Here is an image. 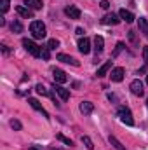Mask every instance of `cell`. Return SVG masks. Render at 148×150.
Segmentation results:
<instances>
[{
	"label": "cell",
	"mask_w": 148,
	"mask_h": 150,
	"mask_svg": "<svg viewBox=\"0 0 148 150\" xmlns=\"http://www.w3.org/2000/svg\"><path fill=\"white\" fill-rule=\"evenodd\" d=\"M30 32H32V35L35 38H44L45 37V25L42 21H32Z\"/></svg>",
	"instance_id": "1"
},
{
	"label": "cell",
	"mask_w": 148,
	"mask_h": 150,
	"mask_svg": "<svg viewBox=\"0 0 148 150\" xmlns=\"http://www.w3.org/2000/svg\"><path fill=\"white\" fill-rule=\"evenodd\" d=\"M118 117H120V120H122L124 124H127V126H132V124H134L132 113H131L129 108H125V107H120V108H118Z\"/></svg>",
	"instance_id": "2"
},
{
	"label": "cell",
	"mask_w": 148,
	"mask_h": 150,
	"mask_svg": "<svg viewBox=\"0 0 148 150\" xmlns=\"http://www.w3.org/2000/svg\"><path fill=\"white\" fill-rule=\"evenodd\" d=\"M23 45H25V49H26V51H28L32 56H35V58H38V56H40V47H38L33 40L23 38Z\"/></svg>",
	"instance_id": "3"
},
{
	"label": "cell",
	"mask_w": 148,
	"mask_h": 150,
	"mask_svg": "<svg viewBox=\"0 0 148 150\" xmlns=\"http://www.w3.org/2000/svg\"><path fill=\"white\" fill-rule=\"evenodd\" d=\"M129 87H131V93H132V94H136V96H143V93H145V89H143V82H141V80H138V79H136V80H132Z\"/></svg>",
	"instance_id": "4"
},
{
	"label": "cell",
	"mask_w": 148,
	"mask_h": 150,
	"mask_svg": "<svg viewBox=\"0 0 148 150\" xmlns=\"http://www.w3.org/2000/svg\"><path fill=\"white\" fill-rule=\"evenodd\" d=\"M52 77H54V84H65V82L68 80L66 74H65L63 70H59V68H54V70H52Z\"/></svg>",
	"instance_id": "5"
},
{
	"label": "cell",
	"mask_w": 148,
	"mask_h": 150,
	"mask_svg": "<svg viewBox=\"0 0 148 150\" xmlns=\"http://www.w3.org/2000/svg\"><path fill=\"white\" fill-rule=\"evenodd\" d=\"M118 18H120V16H117V14H113V12H111V14H105L103 19H101V23H103V25H118V23H120Z\"/></svg>",
	"instance_id": "6"
},
{
	"label": "cell",
	"mask_w": 148,
	"mask_h": 150,
	"mask_svg": "<svg viewBox=\"0 0 148 150\" xmlns=\"http://www.w3.org/2000/svg\"><path fill=\"white\" fill-rule=\"evenodd\" d=\"M78 51L82 52V54H87L89 51H91V42H89V38H80L78 40Z\"/></svg>",
	"instance_id": "7"
},
{
	"label": "cell",
	"mask_w": 148,
	"mask_h": 150,
	"mask_svg": "<svg viewBox=\"0 0 148 150\" xmlns=\"http://www.w3.org/2000/svg\"><path fill=\"white\" fill-rule=\"evenodd\" d=\"M54 91L59 94V98H61L63 101H66V100L70 98V91H68V89H65V87H61L59 84H54Z\"/></svg>",
	"instance_id": "8"
},
{
	"label": "cell",
	"mask_w": 148,
	"mask_h": 150,
	"mask_svg": "<svg viewBox=\"0 0 148 150\" xmlns=\"http://www.w3.org/2000/svg\"><path fill=\"white\" fill-rule=\"evenodd\" d=\"M110 79L113 80V82H120L122 79H124V68H113L111 70V74H110Z\"/></svg>",
	"instance_id": "9"
},
{
	"label": "cell",
	"mask_w": 148,
	"mask_h": 150,
	"mask_svg": "<svg viewBox=\"0 0 148 150\" xmlns=\"http://www.w3.org/2000/svg\"><path fill=\"white\" fill-rule=\"evenodd\" d=\"M103 49H105V40H103V37L96 35L94 37V51H96V54H101Z\"/></svg>",
	"instance_id": "10"
},
{
	"label": "cell",
	"mask_w": 148,
	"mask_h": 150,
	"mask_svg": "<svg viewBox=\"0 0 148 150\" xmlns=\"http://www.w3.org/2000/svg\"><path fill=\"white\" fill-rule=\"evenodd\" d=\"M58 61H63V63H68V65H73V67H78V61L72 58V56H68V54H58Z\"/></svg>",
	"instance_id": "11"
},
{
	"label": "cell",
	"mask_w": 148,
	"mask_h": 150,
	"mask_svg": "<svg viewBox=\"0 0 148 150\" xmlns=\"http://www.w3.org/2000/svg\"><path fill=\"white\" fill-rule=\"evenodd\" d=\"M16 11H18V14H19L21 18H33V12H32V9H30V7L18 5V7H16Z\"/></svg>",
	"instance_id": "12"
},
{
	"label": "cell",
	"mask_w": 148,
	"mask_h": 150,
	"mask_svg": "<svg viewBox=\"0 0 148 150\" xmlns=\"http://www.w3.org/2000/svg\"><path fill=\"white\" fill-rule=\"evenodd\" d=\"M118 16H120V19H124L125 23H132V21L136 19V18H134V14H132L131 11H125V9H120Z\"/></svg>",
	"instance_id": "13"
},
{
	"label": "cell",
	"mask_w": 148,
	"mask_h": 150,
	"mask_svg": "<svg viewBox=\"0 0 148 150\" xmlns=\"http://www.w3.org/2000/svg\"><path fill=\"white\" fill-rule=\"evenodd\" d=\"M65 12H66V16H70L72 19H78V18H80V11H78L75 5H68V7L65 9Z\"/></svg>",
	"instance_id": "14"
},
{
	"label": "cell",
	"mask_w": 148,
	"mask_h": 150,
	"mask_svg": "<svg viewBox=\"0 0 148 150\" xmlns=\"http://www.w3.org/2000/svg\"><path fill=\"white\" fill-rule=\"evenodd\" d=\"M28 103H30V105H32L35 110H38V112L44 113V117H45V119H49V113H47L45 110H44V108H42V105L38 103V100H35V98H28Z\"/></svg>",
	"instance_id": "15"
},
{
	"label": "cell",
	"mask_w": 148,
	"mask_h": 150,
	"mask_svg": "<svg viewBox=\"0 0 148 150\" xmlns=\"http://www.w3.org/2000/svg\"><path fill=\"white\" fill-rule=\"evenodd\" d=\"M92 110H94V105H92L91 101H82V103H80V112L84 113V115L92 113Z\"/></svg>",
	"instance_id": "16"
},
{
	"label": "cell",
	"mask_w": 148,
	"mask_h": 150,
	"mask_svg": "<svg viewBox=\"0 0 148 150\" xmlns=\"http://www.w3.org/2000/svg\"><path fill=\"white\" fill-rule=\"evenodd\" d=\"M35 91H37L38 94H42V96H49V98H52V100L56 101V96H54L51 91H47V89H45L42 84H37V86H35Z\"/></svg>",
	"instance_id": "17"
},
{
	"label": "cell",
	"mask_w": 148,
	"mask_h": 150,
	"mask_svg": "<svg viewBox=\"0 0 148 150\" xmlns=\"http://www.w3.org/2000/svg\"><path fill=\"white\" fill-rule=\"evenodd\" d=\"M138 25H140L141 33H145V37H148V19L147 18H140L138 19Z\"/></svg>",
	"instance_id": "18"
},
{
	"label": "cell",
	"mask_w": 148,
	"mask_h": 150,
	"mask_svg": "<svg viewBox=\"0 0 148 150\" xmlns=\"http://www.w3.org/2000/svg\"><path fill=\"white\" fill-rule=\"evenodd\" d=\"M25 4L30 7V9H33V11H38V9H42V0H25Z\"/></svg>",
	"instance_id": "19"
},
{
	"label": "cell",
	"mask_w": 148,
	"mask_h": 150,
	"mask_svg": "<svg viewBox=\"0 0 148 150\" xmlns=\"http://www.w3.org/2000/svg\"><path fill=\"white\" fill-rule=\"evenodd\" d=\"M110 67H111V61H106V63H105L101 68H98V74H96V75H98V77H103V75H106V72L110 70Z\"/></svg>",
	"instance_id": "20"
},
{
	"label": "cell",
	"mask_w": 148,
	"mask_h": 150,
	"mask_svg": "<svg viewBox=\"0 0 148 150\" xmlns=\"http://www.w3.org/2000/svg\"><path fill=\"white\" fill-rule=\"evenodd\" d=\"M11 30H12V32H16V33H21V32H23V25H21L19 21H12Z\"/></svg>",
	"instance_id": "21"
},
{
	"label": "cell",
	"mask_w": 148,
	"mask_h": 150,
	"mask_svg": "<svg viewBox=\"0 0 148 150\" xmlns=\"http://www.w3.org/2000/svg\"><path fill=\"white\" fill-rule=\"evenodd\" d=\"M110 143H111V145H113V147H115L117 150H125L124 147H122V143H120V142H118L115 136H110Z\"/></svg>",
	"instance_id": "22"
},
{
	"label": "cell",
	"mask_w": 148,
	"mask_h": 150,
	"mask_svg": "<svg viewBox=\"0 0 148 150\" xmlns=\"http://www.w3.org/2000/svg\"><path fill=\"white\" fill-rule=\"evenodd\" d=\"M82 142H84V145H85V147H87L89 150L94 149V145H92V140H91L89 136H82Z\"/></svg>",
	"instance_id": "23"
},
{
	"label": "cell",
	"mask_w": 148,
	"mask_h": 150,
	"mask_svg": "<svg viewBox=\"0 0 148 150\" xmlns=\"http://www.w3.org/2000/svg\"><path fill=\"white\" fill-rule=\"evenodd\" d=\"M58 45H59V40H56V38H51V40H49V44H47V47H49V49H56Z\"/></svg>",
	"instance_id": "24"
},
{
	"label": "cell",
	"mask_w": 148,
	"mask_h": 150,
	"mask_svg": "<svg viewBox=\"0 0 148 150\" xmlns=\"http://www.w3.org/2000/svg\"><path fill=\"white\" fill-rule=\"evenodd\" d=\"M40 56L44 59H49V47H40Z\"/></svg>",
	"instance_id": "25"
},
{
	"label": "cell",
	"mask_w": 148,
	"mask_h": 150,
	"mask_svg": "<svg viewBox=\"0 0 148 150\" xmlns=\"http://www.w3.org/2000/svg\"><path fill=\"white\" fill-rule=\"evenodd\" d=\"M58 140H61L65 145H70V147L73 145V143H72V140H68V138H66V136H63V134H58Z\"/></svg>",
	"instance_id": "26"
},
{
	"label": "cell",
	"mask_w": 148,
	"mask_h": 150,
	"mask_svg": "<svg viewBox=\"0 0 148 150\" xmlns=\"http://www.w3.org/2000/svg\"><path fill=\"white\" fill-rule=\"evenodd\" d=\"M122 49H124V44H122V42H118V44H117V47H115V52H113V58H115V56H118V52H120Z\"/></svg>",
	"instance_id": "27"
},
{
	"label": "cell",
	"mask_w": 148,
	"mask_h": 150,
	"mask_svg": "<svg viewBox=\"0 0 148 150\" xmlns=\"http://www.w3.org/2000/svg\"><path fill=\"white\" fill-rule=\"evenodd\" d=\"M11 126H12V129H21V122L19 120H11Z\"/></svg>",
	"instance_id": "28"
},
{
	"label": "cell",
	"mask_w": 148,
	"mask_h": 150,
	"mask_svg": "<svg viewBox=\"0 0 148 150\" xmlns=\"http://www.w3.org/2000/svg\"><path fill=\"white\" fill-rule=\"evenodd\" d=\"M2 12H7L9 11V0H2Z\"/></svg>",
	"instance_id": "29"
},
{
	"label": "cell",
	"mask_w": 148,
	"mask_h": 150,
	"mask_svg": "<svg viewBox=\"0 0 148 150\" xmlns=\"http://www.w3.org/2000/svg\"><path fill=\"white\" fill-rule=\"evenodd\" d=\"M143 59H145V65H148V45L143 47Z\"/></svg>",
	"instance_id": "30"
},
{
	"label": "cell",
	"mask_w": 148,
	"mask_h": 150,
	"mask_svg": "<svg viewBox=\"0 0 148 150\" xmlns=\"http://www.w3.org/2000/svg\"><path fill=\"white\" fill-rule=\"evenodd\" d=\"M101 7H103V9H108V7H110V4H108L106 0H103V2H101Z\"/></svg>",
	"instance_id": "31"
},
{
	"label": "cell",
	"mask_w": 148,
	"mask_h": 150,
	"mask_svg": "<svg viewBox=\"0 0 148 150\" xmlns=\"http://www.w3.org/2000/svg\"><path fill=\"white\" fill-rule=\"evenodd\" d=\"M28 150H38V149H37V147H30Z\"/></svg>",
	"instance_id": "32"
},
{
	"label": "cell",
	"mask_w": 148,
	"mask_h": 150,
	"mask_svg": "<svg viewBox=\"0 0 148 150\" xmlns=\"http://www.w3.org/2000/svg\"><path fill=\"white\" fill-rule=\"evenodd\" d=\"M147 84H148V75H147Z\"/></svg>",
	"instance_id": "33"
},
{
	"label": "cell",
	"mask_w": 148,
	"mask_h": 150,
	"mask_svg": "<svg viewBox=\"0 0 148 150\" xmlns=\"http://www.w3.org/2000/svg\"><path fill=\"white\" fill-rule=\"evenodd\" d=\"M147 107H148V101H147Z\"/></svg>",
	"instance_id": "34"
},
{
	"label": "cell",
	"mask_w": 148,
	"mask_h": 150,
	"mask_svg": "<svg viewBox=\"0 0 148 150\" xmlns=\"http://www.w3.org/2000/svg\"><path fill=\"white\" fill-rule=\"evenodd\" d=\"M51 150H54V149H51Z\"/></svg>",
	"instance_id": "35"
}]
</instances>
